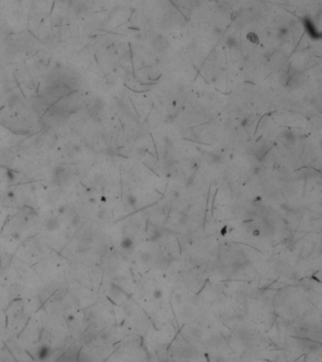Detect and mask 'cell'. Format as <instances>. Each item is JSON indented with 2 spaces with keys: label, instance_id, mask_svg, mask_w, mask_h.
Instances as JSON below:
<instances>
[{
  "label": "cell",
  "instance_id": "cell-1",
  "mask_svg": "<svg viewBox=\"0 0 322 362\" xmlns=\"http://www.w3.org/2000/svg\"><path fill=\"white\" fill-rule=\"evenodd\" d=\"M121 245H122V247H124L125 249H130V248L133 245V241H132V240L130 239V238H125V239L122 241Z\"/></svg>",
  "mask_w": 322,
  "mask_h": 362
},
{
  "label": "cell",
  "instance_id": "cell-2",
  "mask_svg": "<svg viewBox=\"0 0 322 362\" xmlns=\"http://www.w3.org/2000/svg\"><path fill=\"white\" fill-rule=\"evenodd\" d=\"M163 290H161V289H156V290H153V297L155 298V299H161L163 297Z\"/></svg>",
  "mask_w": 322,
  "mask_h": 362
},
{
  "label": "cell",
  "instance_id": "cell-3",
  "mask_svg": "<svg viewBox=\"0 0 322 362\" xmlns=\"http://www.w3.org/2000/svg\"><path fill=\"white\" fill-rule=\"evenodd\" d=\"M140 258H141V260H142L143 261L146 262V261H148V260H149V258H150V255H149L148 253H146V252H145V253H142V254H141V256H140Z\"/></svg>",
  "mask_w": 322,
  "mask_h": 362
}]
</instances>
